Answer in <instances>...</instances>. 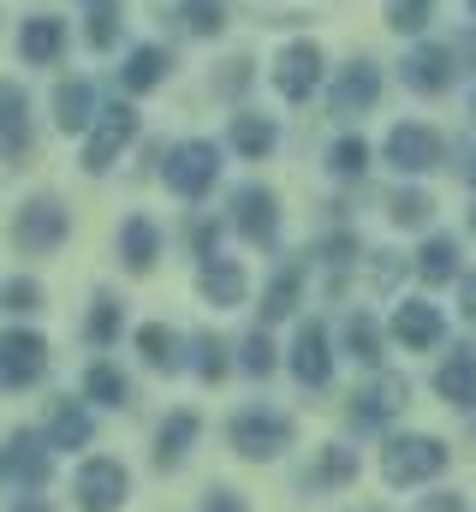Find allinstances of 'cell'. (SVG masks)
<instances>
[{"instance_id":"6da1fadb","label":"cell","mask_w":476,"mask_h":512,"mask_svg":"<svg viewBox=\"0 0 476 512\" xmlns=\"http://www.w3.org/2000/svg\"><path fill=\"white\" fill-rule=\"evenodd\" d=\"M381 471H387L393 489H417V483L447 471V447L435 435H393L387 453H381Z\"/></svg>"},{"instance_id":"7a4b0ae2","label":"cell","mask_w":476,"mask_h":512,"mask_svg":"<svg viewBox=\"0 0 476 512\" xmlns=\"http://www.w3.org/2000/svg\"><path fill=\"white\" fill-rule=\"evenodd\" d=\"M161 173H167V185L179 191V197H203L215 179H221V149L209 143V137H191V143H173L167 149V161H161Z\"/></svg>"},{"instance_id":"3957f363","label":"cell","mask_w":476,"mask_h":512,"mask_svg":"<svg viewBox=\"0 0 476 512\" xmlns=\"http://www.w3.org/2000/svg\"><path fill=\"white\" fill-rule=\"evenodd\" d=\"M227 435H233L238 459H274L280 447H292V417L250 405V411H233V429H227Z\"/></svg>"},{"instance_id":"277c9868","label":"cell","mask_w":476,"mask_h":512,"mask_svg":"<svg viewBox=\"0 0 476 512\" xmlns=\"http://www.w3.org/2000/svg\"><path fill=\"white\" fill-rule=\"evenodd\" d=\"M66 233H72V221H66V209H60L54 197H30V203L18 209V221H12L18 251H30V256L60 251V245H66Z\"/></svg>"},{"instance_id":"5b68a950","label":"cell","mask_w":476,"mask_h":512,"mask_svg":"<svg viewBox=\"0 0 476 512\" xmlns=\"http://www.w3.org/2000/svg\"><path fill=\"white\" fill-rule=\"evenodd\" d=\"M48 435L36 429H12L6 447H0V483H24V489H42L48 483Z\"/></svg>"},{"instance_id":"8992f818","label":"cell","mask_w":476,"mask_h":512,"mask_svg":"<svg viewBox=\"0 0 476 512\" xmlns=\"http://www.w3.org/2000/svg\"><path fill=\"white\" fill-rule=\"evenodd\" d=\"M48 370V340L30 328H6L0 334V387H36Z\"/></svg>"},{"instance_id":"52a82bcc","label":"cell","mask_w":476,"mask_h":512,"mask_svg":"<svg viewBox=\"0 0 476 512\" xmlns=\"http://www.w3.org/2000/svg\"><path fill=\"white\" fill-rule=\"evenodd\" d=\"M387 161H393V173H429L447 161V137L435 126H393L387 131Z\"/></svg>"},{"instance_id":"ba28073f","label":"cell","mask_w":476,"mask_h":512,"mask_svg":"<svg viewBox=\"0 0 476 512\" xmlns=\"http://www.w3.org/2000/svg\"><path fill=\"white\" fill-rule=\"evenodd\" d=\"M125 489H131V477H125L119 459H84V471L72 483V495H78L84 512H119L125 507Z\"/></svg>"},{"instance_id":"9c48e42d","label":"cell","mask_w":476,"mask_h":512,"mask_svg":"<svg viewBox=\"0 0 476 512\" xmlns=\"http://www.w3.org/2000/svg\"><path fill=\"white\" fill-rule=\"evenodd\" d=\"M131 137H137V114H131L125 102H108L102 120H96V131H90V143H84V167H90V173H108Z\"/></svg>"},{"instance_id":"30bf717a","label":"cell","mask_w":476,"mask_h":512,"mask_svg":"<svg viewBox=\"0 0 476 512\" xmlns=\"http://www.w3.org/2000/svg\"><path fill=\"white\" fill-rule=\"evenodd\" d=\"M375 102H381V72H375V60H352V66L334 78L328 108H334L340 120H357V114H369Z\"/></svg>"},{"instance_id":"8fae6325","label":"cell","mask_w":476,"mask_h":512,"mask_svg":"<svg viewBox=\"0 0 476 512\" xmlns=\"http://www.w3.org/2000/svg\"><path fill=\"white\" fill-rule=\"evenodd\" d=\"M274 84H280L286 102H304L322 84V48L316 42H286L280 48V66H274Z\"/></svg>"},{"instance_id":"7c38bea8","label":"cell","mask_w":476,"mask_h":512,"mask_svg":"<svg viewBox=\"0 0 476 512\" xmlns=\"http://www.w3.org/2000/svg\"><path fill=\"white\" fill-rule=\"evenodd\" d=\"M292 376L304 387H328V376H334V352H328V328L322 322H304L298 328V340H292Z\"/></svg>"},{"instance_id":"4fadbf2b","label":"cell","mask_w":476,"mask_h":512,"mask_svg":"<svg viewBox=\"0 0 476 512\" xmlns=\"http://www.w3.org/2000/svg\"><path fill=\"white\" fill-rule=\"evenodd\" d=\"M30 155V96L0 78V161H24Z\"/></svg>"},{"instance_id":"5bb4252c","label":"cell","mask_w":476,"mask_h":512,"mask_svg":"<svg viewBox=\"0 0 476 512\" xmlns=\"http://www.w3.org/2000/svg\"><path fill=\"white\" fill-rule=\"evenodd\" d=\"M441 334H447V316H441V304H423V298H411V304H399V310H393V340H399V346H411V352H429V346H441Z\"/></svg>"},{"instance_id":"9a60e30c","label":"cell","mask_w":476,"mask_h":512,"mask_svg":"<svg viewBox=\"0 0 476 512\" xmlns=\"http://www.w3.org/2000/svg\"><path fill=\"white\" fill-rule=\"evenodd\" d=\"M233 227L244 233V239H256V245H274V233H280L274 191H262V185H244V191H233Z\"/></svg>"},{"instance_id":"2e32d148","label":"cell","mask_w":476,"mask_h":512,"mask_svg":"<svg viewBox=\"0 0 476 512\" xmlns=\"http://www.w3.org/2000/svg\"><path fill=\"white\" fill-rule=\"evenodd\" d=\"M405 84H411L417 96H441V90L453 84V48H441V42L411 48V54H405Z\"/></svg>"},{"instance_id":"e0dca14e","label":"cell","mask_w":476,"mask_h":512,"mask_svg":"<svg viewBox=\"0 0 476 512\" xmlns=\"http://www.w3.org/2000/svg\"><path fill=\"white\" fill-rule=\"evenodd\" d=\"M435 393L447 399V405H476V352L471 346H459V352H447V364L435 370Z\"/></svg>"},{"instance_id":"ac0fdd59","label":"cell","mask_w":476,"mask_h":512,"mask_svg":"<svg viewBox=\"0 0 476 512\" xmlns=\"http://www.w3.org/2000/svg\"><path fill=\"white\" fill-rule=\"evenodd\" d=\"M96 114H102V108H96V90H90L84 78H60V84H54V126L60 131H84Z\"/></svg>"},{"instance_id":"d6986e66","label":"cell","mask_w":476,"mask_h":512,"mask_svg":"<svg viewBox=\"0 0 476 512\" xmlns=\"http://www.w3.org/2000/svg\"><path fill=\"white\" fill-rule=\"evenodd\" d=\"M197 435H203V423H197V411H173V417L161 423V435H155V465H161V471H173V465H185V453L197 447Z\"/></svg>"},{"instance_id":"ffe728a7","label":"cell","mask_w":476,"mask_h":512,"mask_svg":"<svg viewBox=\"0 0 476 512\" xmlns=\"http://www.w3.org/2000/svg\"><path fill=\"white\" fill-rule=\"evenodd\" d=\"M155 256H161V233H155V221H149V215H131V221L119 227V262H125L131 274H149Z\"/></svg>"},{"instance_id":"44dd1931","label":"cell","mask_w":476,"mask_h":512,"mask_svg":"<svg viewBox=\"0 0 476 512\" xmlns=\"http://www.w3.org/2000/svg\"><path fill=\"white\" fill-rule=\"evenodd\" d=\"M197 286H203V298H209V304L233 310L238 298H244V268H238L233 256H203V268H197Z\"/></svg>"},{"instance_id":"7402d4cb","label":"cell","mask_w":476,"mask_h":512,"mask_svg":"<svg viewBox=\"0 0 476 512\" xmlns=\"http://www.w3.org/2000/svg\"><path fill=\"white\" fill-rule=\"evenodd\" d=\"M48 447H60V453L90 447V411L78 399H54V411H48Z\"/></svg>"},{"instance_id":"603a6c76","label":"cell","mask_w":476,"mask_h":512,"mask_svg":"<svg viewBox=\"0 0 476 512\" xmlns=\"http://www.w3.org/2000/svg\"><path fill=\"white\" fill-rule=\"evenodd\" d=\"M60 48H66V24H60V18H24V30H18V54H24L30 66L60 60Z\"/></svg>"},{"instance_id":"cb8c5ba5","label":"cell","mask_w":476,"mask_h":512,"mask_svg":"<svg viewBox=\"0 0 476 512\" xmlns=\"http://www.w3.org/2000/svg\"><path fill=\"white\" fill-rule=\"evenodd\" d=\"M167 66H173V54H167L161 42H143V48H131V60H125L119 84H125L131 96H143V90H155V84L167 78Z\"/></svg>"},{"instance_id":"d4e9b609","label":"cell","mask_w":476,"mask_h":512,"mask_svg":"<svg viewBox=\"0 0 476 512\" xmlns=\"http://www.w3.org/2000/svg\"><path fill=\"white\" fill-rule=\"evenodd\" d=\"M399 405H405V382H399V376H375V382L357 393L352 411H357V423H381V417H393Z\"/></svg>"},{"instance_id":"484cf974","label":"cell","mask_w":476,"mask_h":512,"mask_svg":"<svg viewBox=\"0 0 476 512\" xmlns=\"http://www.w3.org/2000/svg\"><path fill=\"white\" fill-rule=\"evenodd\" d=\"M274 120H262V114H233V149L244 161H262V155H274Z\"/></svg>"},{"instance_id":"4316f807","label":"cell","mask_w":476,"mask_h":512,"mask_svg":"<svg viewBox=\"0 0 476 512\" xmlns=\"http://www.w3.org/2000/svg\"><path fill=\"white\" fill-rule=\"evenodd\" d=\"M298 292H304V274H298V262H286V268L268 280V292H262V316H268V322L292 316V310H298Z\"/></svg>"},{"instance_id":"83f0119b","label":"cell","mask_w":476,"mask_h":512,"mask_svg":"<svg viewBox=\"0 0 476 512\" xmlns=\"http://www.w3.org/2000/svg\"><path fill=\"white\" fill-rule=\"evenodd\" d=\"M137 352H143V364L149 370H179V340H173V328H161V322H149V328H137Z\"/></svg>"},{"instance_id":"f1b7e54d","label":"cell","mask_w":476,"mask_h":512,"mask_svg":"<svg viewBox=\"0 0 476 512\" xmlns=\"http://www.w3.org/2000/svg\"><path fill=\"white\" fill-rule=\"evenodd\" d=\"M417 274L429 280V286H441V280H453L459 274V245L441 233V239H423V251H417Z\"/></svg>"},{"instance_id":"f546056e","label":"cell","mask_w":476,"mask_h":512,"mask_svg":"<svg viewBox=\"0 0 476 512\" xmlns=\"http://www.w3.org/2000/svg\"><path fill=\"white\" fill-rule=\"evenodd\" d=\"M179 18L191 36H221L227 30V0H179Z\"/></svg>"},{"instance_id":"4dcf8cb0","label":"cell","mask_w":476,"mask_h":512,"mask_svg":"<svg viewBox=\"0 0 476 512\" xmlns=\"http://www.w3.org/2000/svg\"><path fill=\"white\" fill-rule=\"evenodd\" d=\"M387 215H393V227H429L435 203H429L423 191H393V197H387Z\"/></svg>"},{"instance_id":"1f68e13d","label":"cell","mask_w":476,"mask_h":512,"mask_svg":"<svg viewBox=\"0 0 476 512\" xmlns=\"http://www.w3.org/2000/svg\"><path fill=\"white\" fill-rule=\"evenodd\" d=\"M84 393L96 399V405H125V376H119L114 364H90V376H84Z\"/></svg>"},{"instance_id":"d6a6232c","label":"cell","mask_w":476,"mask_h":512,"mask_svg":"<svg viewBox=\"0 0 476 512\" xmlns=\"http://www.w3.org/2000/svg\"><path fill=\"white\" fill-rule=\"evenodd\" d=\"M346 352H352L357 364H375V358H381V328H375L369 316H352V322H346Z\"/></svg>"},{"instance_id":"836d02e7","label":"cell","mask_w":476,"mask_h":512,"mask_svg":"<svg viewBox=\"0 0 476 512\" xmlns=\"http://www.w3.org/2000/svg\"><path fill=\"white\" fill-rule=\"evenodd\" d=\"M84 36H90V48H96V54H102V48H114V42H119V0H96V6H90V30H84Z\"/></svg>"},{"instance_id":"e575fe53","label":"cell","mask_w":476,"mask_h":512,"mask_svg":"<svg viewBox=\"0 0 476 512\" xmlns=\"http://www.w3.org/2000/svg\"><path fill=\"white\" fill-rule=\"evenodd\" d=\"M0 310H6V316L42 310V286H36V280H6V286H0Z\"/></svg>"},{"instance_id":"d590c367","label":"cell","mask_w":476,"mask_h":512,"mask_svg":"<svg viewBox=\"0 0 476 512\" xmlns=\"http://www.w3.org/2000/svg\"><path fill=\"white\" fill-rule=\"evenodd\" d=\"M119 328H125V310H119V298H96V310H90V340H96V346H114Z\"/></svg>"},{"instance_id":"8d00e7d4","label":"cell","mask_w":476,"mask_h":512,"mask_svg":"<svg viewBox=\"0 0 476 512\" xmlns=\"http://www.w3.org/2000/svg\"><path fill=\"white\" fill-rule=\"evenodd\" d=\"M328 167H334L340 179H357V173L369 167V149H363V137H340V143L328 149Z\"/></svg>"},{"instance_id":"74e56055","label":"cell","mask_w":476,"mask_h":512,"mask_svg":"<svg viewBox=\"0 0 476 512\" xmlns=\"http://www.w3.org/2000/svg\"><path fill=\"white\" fill-rule=\"evenodd\" d=\"M435 12V0H387V24L393 30H423Z\"/></svg>"},{"instance_id":"f35d334b","label":"cell","mask_w":476,"mask_h":512,"mask_svg":"<svg viewBox=\"0 0 476 512\" xmlns=\"http://www.w3.org/2000/svg\"><path fill=\"white\" fill-rule=\"evenodd\" d=\"M197 376H203V382H221V376H227V346H221L215 334L197 340Z\"/></svg>"},{"instance_id":"ab89813d","label":"cell","mask_w":476,"mask_h":512,"mask_svg":"<svg viewBox=\"0 0 476 512\" xmlns=\"http://www.w3.org/2000/svg\"><path fill=\"white\" fill-rule=\"evenodd\" d=\"M244 370H250V376H268V370H274V346H268V334H250V340H244Z\"/></svg>"},{"instance_id":"60d3db41","label":"cell","mask_w":476,"mask_h":512,"mask_svg":"<svg viewBox=\"0 0 476 512\" xmlns=\"http://www.w3.org/2000/svg\"><path fill=\"white\" fill-rule=\"evenodd\" d=\"M322 471H328L334 483H352V477H357V459H352V447H328V459H322Z\"/></svg>"},{"instance_id":"b9f144b4","label":"cell","mask_w":476,"mask_h":512,"mask_svg":"<svg viewBox=\"0 0 476 512\" xmlns=\"http://www.w3.org/2000/svg\"><path fill=\"white\" fill-rule=\"evenodd\" d=\"M203 512H244V501H238L233 489H215V495L203 501Z\"/></svg>"},{"instance_id":"7bdbcfd3","label":"cell","mask_w":476,"mask_h":512,"mask_svg":"<svg viewBox=\"0 0 476 512\" xmlns=\"http://www.w3.org/2000/svg\"><path fill=\"white\" fill-rule=\"evenodd\" d=\"M250 78V60H227V72H221V90H238Z\"/></svg>"},{"instance_id":"ee69618b","label":"cell","mask_w":476,"mask_h":512,"mask_svg":"<svg viewBox=\"0 0 476 512\" xmlns=\"http://www.w3.org/2000/svg\"><path fill=\"white\" fill-rule=\"evenodd\" d=\"M417 512H465V501H459V495H429Z\"/></svg>"},{"instance_id":"f6af8a7d","label":"cell","mask_w":476,"mask_h":512,"mask_svg":"<svg viewBox=\"0 0 476 512\" xmlns=\"http://www.w3.org/2000/svg\"><path fill=\"white\" fill-rule=\"evenodd\" d=\"M459 304H465V322H476V274H465V298Z\"/></svg>"},{"instance_id":"bcb514c9","label":"cell","mask_w":476,"mask_h":512,"mask_svg":"<svg viewBox=\"0 0 476 512\" xmlns=\"http://www.w3.org/2000/svg\"><path fill=\"white\" fill-rule=\"evenodd\" d=\"M471 185H476V155H471Z\"/></svg>"},{"instance_id":"7dc6e473","label":"cell","mask_w":476,"mask_h":512,"mask_svg":"<svg viewBox=\"0 0 476 512\" xmlns=\"http://www.w3.org/2000/svg\"><path fill=\"white\" fill-rule=\"evenodd\" d=\"M471 233H476V209H471Z\"/></svg>"},{"instance_id":"c3c4849f","label":"cell","mask_w":476,"mask_h":512,"mask_svg":"<svg viewBox=\"0 0 476 512\" xmlns=\"http://www.w3.org/2000/svg\"><path fill=\"white\" fill-rule=\"evenodd\" d=\"M471 12H476V0H471Z\"/></svg>"}]
</instances>
